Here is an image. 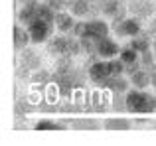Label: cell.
Returning <instances> with one entry per match:
<instances>
[{
	"mask_svg": "<svg viewBox=\"0 0 156 146\" xmlns=\"http://www.w3.org/2000/svg\"><path fill=\"white\" fill-rule=\"evenodd\" d=\"M126 71L125 63L121 59H99V61H93L89 65V79L93 81L95 85H103L111 77H117V75H122Z\"/></svg>",
	"mask_w": 156,
	"mask_h": 146,
	"instance_id": "obj_1",
	"label": "cell"
},
{
	"mask_svg": "<svg viewBox=\"0 0 156 146\" xmlns=\"http://www.w3.org/2000/svg\"><path fill=\"white\" fill-rule=\"evenodd\" d=\"M126 111L134 113V115L156 113V95L144 93L142 89H136V87L133 91H126Z\"/></svg>",
	"mask_w": 156,
	"mask_h": 146,
	"instance_id": "obj_2",
	"label": "cell"
},
{
	"mask_svg": "<svg viewBox=\"0 0 156 146\" xmlns=\"http://www.w3.org/2000/svg\"><path fill=\"white\" fill-rule=\"evenodd\" d=\"M48 51L50 55L61 57V55H77L83 51L81 40L77 36H57L53 40H48Z\"/></svg>",
	"mask_w": 156,
	"mask_h": 146,
	"instance_id": "obj_3",
	"label": "cell"
},
{
	"mask_svg": "<svg viewBox=\"0 0 156 146\" xmlns=\"http://www.w3.org/2000/svg\"><path fill=\"white\" fill-rule=\"evenodd\" d=\"M71 34L77 36V38H85V40H99V38L109 36V24L97 18L87 20V22L83 20V22H75Z\"/></svg>",
	"mask_w": 156,
	"mask_h": 146,
	"instance_id": "obj_4",
	"label": "cell"
},
{
	"mask_svg": "<svg viewBox=\"0 0 156 146\" xmlns=\"http://www.w3.org/2000/svg\"><path fill=\"white\" fill-rule=\"evenodd\" d=\"M40 6V4H38ZM53 26H55V18H48V16H36L30 24H28V32H30V38L34 43H44L51 38V32H53Z\"/></svg>",
	"mask_w": 156,
	"mask_h": 146,
	"instance_id": "obj_5",
	"label": "cell"
},
{
	"mask_svg": "<svg viewBox=\"0 0 156 146\" xmlns=\"http://www.w3.org/2000/svg\"><path fill=\"white\" fill-rule=\"evenodd\" d=\"M40 65H42V59L30 47H24L22 51H18V69H16V75L26 77L30 71H38Z\"/></svg>",
	"mask_w": 156,
	"mask_h": 146,
	"instance_id": "obj_6",
	"label": "cell"
},
{
	"mask_svg": "<svg viewBox=\"0 0 156 146\" xmlns=\"http://www.w3.org/2000/svg\"><path fill=\"white\" fill-rule=\"evenodd\" d=\"M113 30H115V34L121 36V38H134V36L142 34L140 20H136L134 16L122 18V20H119V22H113Z\"/></svg>",
	"mask_w": 156,
	"mask_h": 146,
	"instance_id": "obj_7",
	"label": "cell"
},
{
	"mask_svg": "<svg viewBox=\"0 0 156 146\" xmlns=\"http://www.w3.org/2000/svg\"><path fill=\"white\" fill-rule=\"evenodd\" d=\"M119 51H121V47L117 46V42L111 40L109 36H105V38H99L95 42V50H93L91 57H97V59H113Z\"/></svg>",
	"mask_w": 156,
	"mask_h": 146,
	"instance_id": "obj_8",
	"label": "cell"
},
{
	"mask_svg": "<svg viewBox=\"0 0 156 146\" xmlns=\"http://www.w3.org/2000/svg\"><path fill=\"white\" fill-rule=\"evenodd\" d=\"M130 16H134L136 20H148L154 14V4L152 0H130L129 6H126Z\"/></svg>",
	"mask_w": 156,
	"mask_h": 146,
	"instance_id": "obj_9",
	"label": "cell"
},
{
	"mask_svg": "<svg viewBox=\"0 0 156 146\" xmlns=\"http://www.w3.org/2000/svg\"><path fill=\"white\" fill-rule=\"evenodd\" d=\"M69 12H71L73 16H77V18H95L97 16L91 0H71Z\"/></svg>",
	"mask_w": 156,
	"mask_h": 146,
	"instance_id": "obj_10",
	"label": "cell"
},
{
	"mask_svg": "<svg viewBox=\"0 0 156 146\" xmlns=\"http://www.w3.org/2000/svg\"><path fill=\"white\" fill-rule=\"evenodd\" d=\"M93 8H95L97 16H107V18H115L119 10H121V0H91Z\"/></svg>",
	"mask_w": 156,
	"mask_h": 146,
	"instance_id": "obj_11",
	"label": "cell"
},
{
	"mask_svg": "<svg viewBox=\"0 0 156 146\" xmlns=\"http://www.w3.org/2000/svg\"><path fill=\"white\" fill-rule=\"evenodd\" d=\"M130 83H133V87H136V89H144V87H148V85H152L150 71L144 69V67L133 71V73H130Z\"/></svg>",
	"mask_w": 156,
	"mask_h": 146,
	"instance_id": "obj_12",
	"label": "cell"
},
{
	"mask_svg": "<svg viewBox=\"0 0 156 146\" xmlns=\"http://www.w3.org/2000/svg\"><path fill=\"white\" fill-rule=\"evenodd\" d=\"M30 42H32V38H30L28 28H22L20 24H16V26H14V50L22 51L24 47H28Z\"/></svg>",
	"mask_w": 156,
	"mask_h": 146,
	"instance_id": "obj_13",
	"label": "cell"
},
{
	"mask_svg": "<svg viewBox=\"0 0 156 146\" xmlns=\"http://www.w3.org/2000/svg\"><path fill=\"white\" fill-rule=\"evenodd\" d=\"M133 120L129 119H122V116H113V119H105L103 120V127L107 130H129L133 128Z\"/></svg>",
	"mask_w": 156,
	"mask_h": 146,
	"instance_id": "obj_14",
	"label": "cell"
},
{
	"mask_svg": "<svg viewBox=\"0 0 156 146\" xmlns=\"http://www.w3.org/2000/svg\"><path fill=\"white\" fill-rule=\"evenodd\" d=\"M129 83H130V81H126L122 75H117V77H111L103 87L109 89L111 93H126V91H129Z\"/></svg>",
	"mask_w": 156,
	"mask_h": 146,
	"instance_id": "obj_15",
	"label": "cell"
},
{
	"mask_svg": "<svg viewBox=\"0 0 156 146\" xmlns=\"http://www.w3.org/2000/svg\"><path fill=\"white\" fill-rule=\"evenodd\" d=\"M73 26H75V20H73V14L69 16V14H65L63 10H59L55 14V28L59 32H71L73 30Z\"/></svg>",
	"mask_w": 156,
	"mask_h": 146,
	"instance_id": "obj_16",
	"label": "cell"
},
{
	"mask_svg": "<svg viewBox=\"0 0 156 146\" xmlns=\"http://www.w3.org/2000/svg\"><path fill=\"white\" fill-rule=\"evenodd\" d=\"M133 50H136L138 54H142V51L150 50V36L148 34H138L134 36V38H130V43H129Z\"/></svg>",
	"mask_w": 156,
	"mask_h": 146,
	"instance_id": "obj_17",
	"label": "cell"
},
{
	"mask_svg": "<svg viewBox=\"0 0 156 146\" xmlns=\"http://www.w3.org/2000/svg\"><path fill=\"white\" fill-rule=\"evenodd\" d=\"M138 55H140V54H138L136 50H133L130 46L122 47V50L119 51V59L125 63V67L126 65H133V63H136V61H140V57H138Z\"/></svg>",
	"mask_w": 156,
	"mask_h": 146,
	"instance_id": "obj_18",
	"label": "cell"
},
{
	"mask_svg": "<svg viewBox=\"0 0 156 146\" xmlns=\"http://www.w3.org/2000/svg\"><path fill=\"white\" fill-rule=\"evenodd\" d=\"M71 127L73 128H79V130H95V128H99L101 124H99V120H95V119H75V120H71Z\"/></svg>",
	"mask_w": 156,
	"mask_h": 146,
	"instance_id": "obj_19",
	"label": "cell"
},
{
	"mask_svg": "<svg viewBox=\"0 0 156 146\" xmlns=\"http://www.w3.org/2000/svg\"><path fill=\"white\" fill-rule=\"evenodd\" d=\"M36 128H38V130H55V128H63V124L46 119V120H38V123H36Z\"/></svg>",
	"mask_w": 156,
	"mask_h": 146,
	"instance_id": "obj_20",
	"label": "cell"
},
{
	"mask_svg": "<svg viewBox=\"0 0 156 146\" xmlns=\"http://www.w3.org/2000/svg\"><path fill=\"white\" fill-rule=\"evenodd\" d=\"M32 81L34 83H46V81H50V73L44 71V69H38L32 73Z\"/></svg>",
	"mask_w": 156,
	"mask_h": 146,
	"instance_id": "obj_21",
	"label": "cell"
},
{
	"mask_svg": "<svg viewBox=\"0 0 156 146\" xmlns=\"http://www.w3.org/2000/svg\"><path fill=\"white\" fill-rule=\"evenodd\" d=\"M48 4H50L55 12H59V10H63V8H69L71 0H48Z\"/></svg>",
	"mask_w": 156,
	"mask_h": 146,
	"instance_id": "obj_22",
	"label": "cell"
},
{
	"mask_svg": "<svg viewBox=\"0 0 156 146\" xmlns=\"http://www.w3.org/2000/svg\"><path fill=\"white\" fill-rule=\"evenodd\" d=\"M146 34H148L150 38H154V40H156V18L152 20V24L148 26V30H146Z\"/></svg>",
	"mask_w": 156,
	"mask_h": 146,
	"instance_id": "obj_23",
	"label": "cell"
},
{
	"mask_svg": "<svg viewBox=\"0 0 156 146\" xmlns=\"http://www.w3.org/2000/svg\"><path fill=\"white\" fill-rule=\"evenodd\" d=\"M121 2H126V0H121Z\"/></svg>",
	"mask_w": 156,
	"mask_h": 146,
	"instance_id": "obj_24",
	"label": "cell"
},
{
	"mask_svg": "<svg viewBox=\"0 0 156 146\" xmlns=\"http://www.w3.org/2000/svg\"><path fill=\"white\" fill-rule=\"evenodd\" d=\"M154 89H156V85H154Z\"/></svg>",
	"mask_w": 156,
	"mask_h": 146,
	"instance_id": "obj_25",
	"label": "cell"
}]
</instances>
